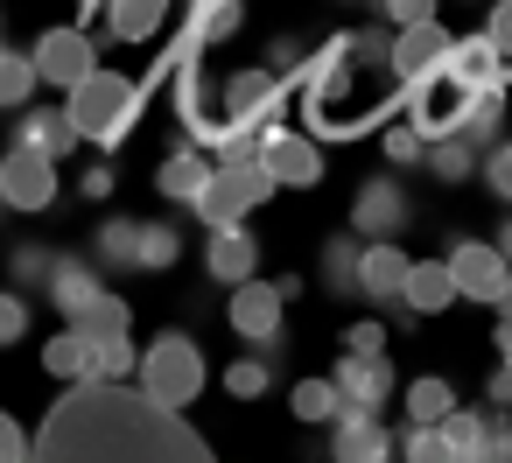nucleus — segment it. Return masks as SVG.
Here are the masks:
<instances>
[{"instance_id": "obj_1", "label": "nucleus", "mask_w": 512, "mask_h": 463, "mask_svg": "<svg viewBox=\"0 0 512 463\" xmlns=\"http://www.w3.org/2000/svg\"><path fill=\"white\" fill-rule=\"evenodd\" d=\"M29 456L43 463H204L211 442L183 421V407H162L155 393L127 379H71V393L29 435Z\"/></svg>"}, {"instance_id": "obj_2", "label": "nucleus", "mask_w": 512, "mask_h": 463, "mask_svg": "<svg viewBox=\"0 0 512 463\" xmlns=\"http://www.w3.org/2000/svg\"><path fill=\"white\" fill-rule=\"evenodd\" d=\"M141 106H148V85L127 78V71H106V64H92V71L64 92V113H71V127H78L85 148H120V141L134 134Z\"/></svg>"}, {"instance_id": "obj_3", "label": "nucleus", "mask_w": 512, "mask_h": 463, "mask_svg": "<svg viewBox=\"0 0 512 463\" xmlns=\"http://www.w3.org/2000/svg\"><path fill=\"white\" fill-rule=\"evenodd\" d=\"M204 379H211V365H204V351H197L190 330H162V337H148L141 358H134V386L155 393L162 407H190V400L204 393Z\"/></svg>"}, {"instance_id": "obj_4", "label": "nucleus", "mask_w": 512, "mask_h": 463, "mask_svg": "<svg viewBox=\"0 0 512 463\" xmlns=\"http://www.w3.org/2000/svg\"><path fill=\"white\" fill-rule=\"evenodd\" d=\"M267 197H274V183H267V169L246 155V162H211L204 190L190 197V211H197L204 225H246Z\"/></svg>"}, {"instance_id": "obj_5", "label": "nucleus", "mask_w": 512, "mask_h": 463, "mask_svg": "<svg viewBox=\"0 0 512 463\" xmlns=\"http://www.w3.org/2000/svg\"><path fill=\"white\" fill-rule=\"evenodd\" d=\"M253 162L267 169L274 190H316L323 183V148H316V134H295V127H267L253 141Z\"/></svg>"}, {"instance_id": "obj_6", "label": "nucleus", "mask_w": 512, "mask_h": 463, "mask_svg": "<svg viewBox=\"0 0 512 463\" xmlns=\"http://www.w3.org/2000/svg\"><path fill=\"white\" fill-rule=\"evenodd\" d=\"M50 204H57V162L8 141V155H0V211H50Z\"/></svg>"}, {"instance_id": "obj_7", "label": "nucleus", "mask_w": 512, "mask_h": 463, "mask_svg": "<svg viewBox=\"0 0 512 463\" xmlns=\"http://www.w3.org/2000/svg\"><path fill=\"white\" fill-rule=\"evenodd\" d=\"M281 78L267 71V64H253V71H232L225 85H218V113H232L239 127H253V134H267V127H281Z\"/></svg>"}, {"instance_id": "obj_8", "label": "nucleus", "mask_w": 512, "mask_h": 463, "mask_svg": "<svg viewBox=\"0 0 512 463\" xmlns=\"http://www.w3.org/2000/svg\"><path fill=\"white\" fill-rule=\"evenodd\" d=\"M29 64H36V85L71 92V85L99 64V43H92L85 29H43V36H36V50H29Z\"/></svg>"}, {"instance_id": "obj_9", "label": "nucleus", "mask_w": 512, "mask_h": 463, "mask_svg": "<svg viewBox=\"0 0 512 463\" xmlns=\"http://www.w3.org/2000/svg\"><path fill=\"white\" fill-rule=\"evenodd\" d=\"M407 218H414V204H407L400 176H365L358 183V197H351V232L358 239H400Z\"/></svg>"}, {"instance_id": "obj_10", "label": "nucleus", "mask_w": 512, "mask_h": 463, "mask_svg": "<svg viewBox=\"0 0 512 463\" xmlns=\"http://www.w3.org/2000/svg\"><path fill=\"white\" fill-rule=\"evenodd\" d=\"M225 323H232L246 344L281 351V288H274V281H260V274L232 281V309H225Z\"/></svg>"}, {"instance_id": "obj_11", "label": "nucleus", "mask_w": 512, "mask_h": 463, "mask_svg": "<svg viewBox=\"0 0 512 463\" xmlns=\"http://www.w3.org/2000/svg\"><path fill=\"white\" fill-rule=\"evenodd\" d=\"M442 57H449V29L428 15V22H407V29H393L386 36V71L400 78V85H421L428 71H442Z\"/></svg>"}, {"instance_id": "obj_12", "label": "nucleus", "mask_w": 512, "mask_h": 463, "mask_svg": "<svg viewBox=\"0 0 512 463\" xmlns=\"http://www.w3.org/2000/svg\"><path fill=\"white\" fill-rule=\"evenodd\" d=\"M449 281H456V295H470V302H491L505 281H512V267H505V253L498 246H484V239H456L449 246Z\"/></svg>"}, {"instance_id": "obj_13", "label": "nucleus", "mask_w": 512, "mask_h": 463, "mask_svg": "<svg viewBox=\"0 0 512 463\" xmlns=\"http://www.w3.org/2000/svg\"><path fill=\"white\" fill-rule=\"evenodd\" d=\"M323 428H330V456H344V463H379V456H393V435L379 428V407H337Z\"/></svg>"}, {"instance_id": "obj_14", "label": "nucleus", "mask_w": 512, "mask_h": 463, "mask_svg": "<svg viewBox=\"0 0 512 463\" xmlns=\"http://www.w3.org/2000/svg\"><path fill=\"white\" fill-rule=\"evenodd\" d=\"M463 99H470V85H456L449 71H428V78L414 85V99H407V120H414L421 134H456Z\"/></svg>"}, {"instance_id": "obj_15", "label": "nucleus", "mask_w": 512, "mask_h": 463, "mask_svg": "<svg viewBox=\"0 0 512 463\" xmlns=\"http://www.w3.org/2000/svg\"><path fill=\"white\" fill-rule=\"evenodd\" d=\"M15 148H36V155H50V162H64V155H78V127H71V113L64 106H15Z\"/></svg>"}, {"instance_id": "obj_16", "label": "nucleus", "mask_w": 512, "mask_h": 463, "mask_svg": "<svg viewBox=\"0 0 512 463\" xmlns=\"http://www.w3.org/2000/svg\"><path fill=\"white\" fill-rule=\"evenodd\" d=\"M239 29H246V0H190V29H183V57H176V64H190V57L232 43Z\"/></svg>"}, {"instance_id": "obj_17", "label": "nucleus", "mask_w": 512, "mask_h": 463, "mask_svg": "<svg viewBox=\"0 0 512 463\" xmlns=\"http://www.w3.org/2000/svg\"><path fill=\"white\" fill-rule=\"evenodd\" d=\"M99 288H106V274L92 267V253H85V260H78V253H57V260H50V281H43V295H50V309H57L64 323H71V316H78V309H85Z\"/></svg>"}, {"instance_id": "obj_18", "label": "nucleus", "mask_w": 512, "mask_h": 463, "mask_svg": "<svg viewBox=\"0 0 512 463\" xmlns=\"http://www.w3.org/2000/svg\"><path fill=\"white\" fill-rule=\"evenodd\" d=\"M407 281V253L393 239H358V295L365 302H400Z\"/></svg>"}, {"instance_id": "obj_19", "label": "nucleus", "mask_w": 512, "mask_h": 463, "mask_svg": "<svg viewBox=\"0 0 512 463\" xmlns=\"http://www.w3.org/2000/svg\"><path fill=\"white\" fill-rule=\"evenodd\" d=\"M330 386H337V400L344 407H386L393 400V365L372 351V358H351L344 351V365L330 372Z\"/></svg>"}, {"instance_id": "obj_20", "label": "nucleus", "mask_w": 512, "mask_h": 463, "mask_svg": "<svg viewBox=\"0 0 512 463\" xmlns=\"http://www.w3.org/2000/svg\"><path fill=\"white\" fill-rule=\"evenodd\" d=\"M204 267H211V281H246V274H260V239L246 232V225H211V246H204Z\"/></svg>"}, {"instance_id": "obj_21", "label": "nucleus", "mask_w": 512, "mask_h": 463, "mask_svg": "<svg viewBox=\"0 0 512 463\" xmlns=\"http://www.w3.org/2000/svg\"><path fill=\"white\" fill-rule=\"evenodd\" d=\"M99 8H106V36L134 50V43H155L162 36V22H169L176 0H99Z\"/></svg>"}, {"instance_id": "obj_22", "label": "nucleus", "mask_w": 512, "mask_h": 463, "mask_svg": "<svg viewBox=\"0 0 512 463\" xmlns=\"http://www.w3.org/2000/svg\"><path fill=\"white\" fill-rule=\"evenodd\" d=\"M449 302H456V281H449V267H442V260H407L400 309H414V316H442Z\"/></svg>"}, {"instance_id": "obj_23", "label": "nucleus", "mask_w": 512, "mask_h": 463, "mask_svg": "<svg viewBox=\"0 0 512 463\" xmlns=\"http://www.w3.org/2000/svg\"><path fill=\"white\" fill-rule=\"evenodd\" d=\"M442 71L456 78V85H498V50H491V36L477 29V36H449V57H442Z\"/></svg>"}, {"instance_id": "obj_24", "label": "nucleus", "mask_w": 512, "mask_h": 463, "mask_svg": "<svg viewBox=\"0 0 512 463\" xmlns=\"http://www.w3.org/2000/svg\"><path fill=\"white\" fill-rule=\"evenodd\" d=\"M456 134H463L470 148H491V141L505 134V85H470V99H463V120H456Z\"/></svg>"}, {"instance_id": "obj_25", "label": "nucleus", "mask_w": 512, "mask_h": 463, "mask_svg": "<svg viewBox=\"0 0 512 463\" xmlns=\"http://www.w3.org/2000/svg\"><path fill=\"white\" fill-rule=\"evenodd\" d=\"M204 176H211V155H204V148H176V155L155 169V190H162L169 204H190V197L204 190Z\"/></svg>"}, {"instance_id": "obj_26", "label": "nucleus", "mask_w": 512, "mask_h": 463, "mask_svg": "<svg viewBox=\"0 0 512 463\" xmlns=\"http://www.w3.org/2000/svg\"><path fill=\"white\" fill-rule=\"evenodd\" d=\"M183 260V232L169 225V218H141L134 225V267L141 274H162V267H176Z\"/></svg>"}, {"instance_id": "obj_27", "label": "nucleus", "mask_w": 512, "mask_h": 463, "mask_svg": "<svg viewBox=\"0 0 512 463\" xmlns=\"http://www.w3.org/2000/svg\"><path fill=\"white\" fill-rule=\"evenodd\" d=\"M484 407H449L442 421H435V435H442V456L449 463H477V449H484Z\"/></svg>"}, {"instance_id": "obj_28", "label": "nucleus", "mask_w": 512, "mask_h": 463, "mask_svg": "<svg viewBox=\"0 0 512 463\" xmlns=\"http://www.w3.org/2000/svg\"><path fill=\"white\" fill-rule=\"evenodd\" d=\"M134 225L141 218H99V232H92V267L99 274H134Z\"/></svg>"}, {"instance_id": "obj_29", "label": "nucleus", "mask_w": 512, "mask_h": 463, "mask_svg": "<svg viewBox=\"0 0 512 463\" xmlns=\"http://www.w3.org/2000/svg\"><path fill=\"white\" fill-rule=\"evenodd\" d=\"M421 169H428L435 183H463V176L477 169V148H470L463 134H428V148H421Z\"/></svg>"}, {"instance_id": "obj_30", "label": "nucleus", "mask_w": 512, "mask_h": 463, "mask_svg": "<svg viewBox=\"0 0 512 463\" xmlns=\"http://www.w3.org/2000/svg\"><path fill=\"white\" fill-rule=\"evenodd\" d=\"M43 372L64 379V386H71V379H92V337H78V330L64 323V330L43 344Z\"/></svg>"}, {"instance_id": "obj_31", "label": "nucleus", "mask_w": 512, "mask_h": 463, "mask_svg": "<svg viewBox=\"0 0 512 463\" xmlns=\"http://www.w3.org/2000/svg\"><path fill=\"white\" fill-rule=\"evenodd\" d=\"M71 330H78V337H120V330H134V309H127L113 288H99V295L71 316Z\"/></svg>"}, {"instance_id": "obj_32", "label": "nucleus", "mask_w": 512, "mask_h": 463, "mask_svg": "<svg viewBox=\"0 0 512 463\" xmlns=\"http://www.w3.org/2000/svg\"><path fill=\"white\" fill-rule=\"evenodd\" d=\"M323 288L330 295H358V232L323 239Z\"/></svg>"}, {"instance_id": "obj_33", "label": "nucleus", "mask_w": 512, "mask_h": 463, "mask_svg": "<svg viewBox=\"0 0 512 463\" xmlns=\"http://www.w3.org/2000/svg\"><path fill=\"white\" fill-rule=\"evenodd\" d=\"M29 99H36V64H29L22 50L0 43V113H15V106H29Z\"/></svg>"}, {"instance_id": "obj_34", "label": "nucleus", "mask_w": 512, "mask_h": 463, "mask_svg": "<svg viewBox=\"0 0 512 463\" xmlns=\"http://www.w3.org/2000/svg\"><path fill=\"white\" fill-rule=\"evenodd\" d=\"M134 330H120V337H92V379H134Z\"/></svg>"}, {"instance_id": "obj_35", "label": "nucleus", "mask_w": 512, "mask_h": 463, "mask_svg": "<svg viewBox=\"0 0 512 463\" xmlns=\"http://www.w3.org/2000/svg\"><path fill=\"white\" fill-rule=\"evenodd\" d=\"M288 407H295V421H309V428H323L344 400H337V386L330 379H295V393H288Z\"/></svg>"}, {"instance_id": "obj_36", "label": "nucleus", "mask_w": 512, "mask_h": 463, "mask_svg": "<svg viewBox=\"0 0 512 463\" xmlns=\"http://www.w3.org/2000/svg\"><path fill=\"white\" fill-rule=\"evenodd\" d=\"M456 407V386L449 379H414L407 386V421H442Z\"/></svg>"}, {"instance_id": "obj_37", "label": "nucleus", "mask_w": 512, "mask_h": 463, "mask_svg": "<svg viewBox=\"0 0 512 463\" xmlns=\"http://www.w3.org/2000/svg\"><path fill=\"white\" fill-rule=\"evenodd\" d=\"M50 260H57V253L29 239V246H15V253H8V281L29 295V288H43V281H50Z\"/></svg>"}, {"instance_id": "obj_38", "label": "nucleus", "mask_w": 512, "mask_h": 463, "mask_svg": "<svg viewBox=\"0 0 512 463\" xmlns=\"http://www.w3.org/2000/svg\"><path fill=\"white\" fill-rule=\"evenodd\" d=\"M267 386H274V365H267V358H239V365H225V393H232V400H260Z\"/></svg>"}, {"instance_id": "obj_39", "label": "nucleus", "mask_w": 512, "mask_h": 463, "mask_svg": "<svg viewBox=\"0 0 512 463\" xmlns=\"http://www.w3.org/2000/svg\"><path fill=\"white\" fill-rule=\"evenodd\" d=\"M421 148H428V134H421V127H414V120L400 113V120L386 127V162H393V169H407V162L421 169Z\"/></svg>"}, {"instance_id": "obj_40", "label": "nucleus", "mask_w": 512, "mask_h": 463, "mask_svg": "<svg viewBox=\"0 0 512 463\" xmlns=\"http://www.w3.org/2000/svg\"><path fill=\"white\" fill-rule=\"evenodd\" d=\"M477 169H484L491 197H498V204H512V141H505V134H498V141H491V148L477 155Z\"/></svg>"}, {"instance_id": "obj_41", "label": "nucleus", "mask_w": 512, "mask_h": 463, "mask_svg": "<svg viewBox=\"0 0 512 463\" xmlns=\"http://www.w3.org/2000/svg\"><path fill=\"white\" fill-rule=\"evenodd\" d=\"M400 456H414V463H449L442 456V435H435V421H407V435L393 442Z\"/></svg>"}, {"instance_id": "obj_42", "label": "nucleus", "mask_w": 512, "mask_h": 463, "mask_svg": "<svg viewBox=\"0 0 512 463\" xmlns=\"http://www.w3.org/2000/svg\"><path fill=\"white\" fill-rule=\"evenodd\" d=\"M22 337H29V295L0 288V344H22Z\"/></svg>"}, {"instance_id": "obj_43", "label": "nucleus", "mask_w": 512, "mask_h": 463, "mask_svg": "<svg viewBox=\"0 0 512 463\" xmlns=\"http://www.w3.org/2000/svg\"><path fill=\"white\" fill-rule=\"evenodd\" d=\"M484 36H491L498 64H512V0H491V15H484Z\"/></svg>"}, {"instance_id": "obj_44", "label": "nucleus", "mask_w": 512, "mask_h": 463, "mask_svg": "<svg viewBox=\"0 0 512 463\" xmlns=\"http://www.w3.org/2000/svg\"><path fill=\"white\" fill-rule=\"evenodd\" d=\"M22 456H29V428L0 407V463H22Z\"/></svg>"}, {"instance_id": "obj_45", "label": "nucleus", "mask_w": 512, "mask_h": 463, "mask_svg": "<svg viewBox=\"0 0 512 463\" xmlns=\"http://www.w3.org/2000/svg\"><path fill=\"white\" fill-rule=\"evenodd\" d=\"M267 71H274V78H281V71L295 78V71H302V43H295V36H274V43H267Z\"/></svg>"}, {"instance_id": "obj_46", "label": "nucleus", "mask_w": 512, "mask_h": 463, "mask_svg": "<svg viewBox=\"0 0 512 463\" xmlns=\"http://www.w3.org/2000/svg\"><path fill=\"white\" fill-rule=\"evenodd\" d=\"M113 183H120V176H113V162H92V169L78 176V197H92V204H106V197H113Z\"/></svg>"}, {"instance_id": "obj_47", "label": "nucleus", "mask_w": 512, "mask_h": 463, "mask_svg": "<svg viewBox=\"0 0 512 463\" xmlns=\"http://www.w3.org/2000/svg\"><path fill=\"white\" fill-rule=\"evenodd\" d=\"M344 351H351V358H372V351H386V330H379V323H351V330H344Z\"/></svg>"}, {"instance_id": "obj_48", "label": "nucleus", "mask_w": 512, "mask_h": 463, "mask_svg": "<svg viewBox=\"0 0 512 463\" xmlns=\"http://www.w3.org/2000/svg\"><path fill=\"white\" fill-rule=\"evenodd\" d=\"M477 456H491V463H512V421H498V414H491V421H484V449H477Z\"/></svg>"}, {"instance_id": "obj_49", "label": "nucleus", "mask_w": 512, "mask_h": 463, "mask_svg": "<svg viewBox=\"0 0 512 463\" xmlns=\"http://www.w3.org/2000/svg\"><path fill=\"white\" fill-rule=\"evenodd\" d=\"M379 8H386L393 29H407V22H428L435 15V0H379Z\"/></svg>"}, {"instance_id": "obj_50", "label": "nucleus", "mask_w": 512, "mask_h": 463, "mask_svg": "<svg viewBox=\"0 0 512 463\" xmlns=\"http://www.w3.org/2000/svg\"><path fill=\"white\" fill-rule=\"evenodd\" d=\"M491 400H498V407H512V365H498V372H491Z\"/></svg>"}, {"instance_id": "obj_51", "label": "nucleus", "mask_w": 512, "mask_h": 463, "mask_svg": "<svg viewBox=\"0 0 512 463\" xmlns=\"http://www.w3.org/2000/svg\"><path fill=\"white\" fill-rule=\"evenodd\" d=\"M491 309H498V323H512V281H505V288L491 295Z\"/></svg>"}, {"instance_id": "obj_52", "label": "nucleus", "mask_w": 512, "mask_h": 463, "mask_svg": "<svg viewBox=\"0 0 512 463\" xmlns=\"http://www.w3.org/2000/svg\"><path fill=\"white\" fill-rule=\"evenodd\" d=\"M491 246H498V253H505V267H512V218L498 225V239H491Z\"/></svg>"}, {"instance_id": "obj_53", "label": "nucleus", "mask_w": 512, "mask_h": 463, "mask_svg": "<svg viewBox=\"0 0 512 463\" xmlns=\"http://www.w3.org/2000/svg\"><path fill=\"white\" fill-rule=\"evenodd\" d=\"M498 358L512 365V323H498Z\"/></svg>"}, {"instance_id": "obj_54", "label": "nucleus", "mask_w": 512, "mask_h": 463, "mask_svg": "<svg viewBox=\"0 0 512 463\" xmlns=\"http://www.w3.org/2000/svg\"><path fill=\"white\" fill-rule=\"evenodd\" d=\"M92 8H99V0H78V15H92Z\"/></svg>"}]
</instances>
